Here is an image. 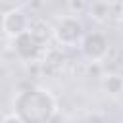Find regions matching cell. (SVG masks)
<instances>
[{"mask_svg": "<svg viewBox=\"0 0 123 123\" xmlns=\"http://www.w3.org/2000/svg\"><path fill=\"white\" fill-rule=\"evenodd\" d=\"M29 25H31V19L21 10H8L2 15V29L12 38L21 35V33H25V31H29Z\"/></svg>", "mask_w": 123, "mask_h": 123, "instance_id": "3957f363", "label": "cell"}, {"mask_svg": "<svg viewBox=\"0 0 123 123\" xmlns=\"http://www.w3.org/2000/svg\"><path fill=\"white\" fill-rule=\"evenodd\" d=\"M54 35L62 44H75L83 35V23L77 17H63L58 21Z\"/></svg>", "mask_w": 123, "mask_h": 123, "instance_id": "7a4b0ae2", "label": "cell"}, {"mask_svg": "<svg viewBox=\"0 0 123 123\" xmlns=\"http://www.w3.org/2000/svg\"><path fill=\"white\" fill-rule=\"evenodd\" d=\"M12 113L21 123H52L58 113V102L50 90L29 86L13 96Z\"/></svg>", "mask_w": 123, "mask_h": 123, "instance_id": "6da1fadb", "label": "cell"}, {"mask_svg": "<svg viewBox=\"0 0 123 123\" xmlns=\"http://www.w3.org/2000/svg\"><path fill=\"white\" fill-rule=\"evenodd\" d=\"M13 50L23 60H33L40 52V38L35 37L31 31H25L17 37H13Z\"/></svg>", "mask_w": 123, "mask_h": 123, "instance_id": "277c9868", "label": "cell"}, {"mask_svg": "<svg viewBox=\"0 0 123 123\" xmlns=\"http://www.w3.org/2000/svg\"><path fill=\"white\" fill-rule=\"evenodd\" d=\"M104 88H106L110 94H121V92H123V79L117 77V75H110V77L104 81Z\"/></svg>", "mask_w": 123, "mask_h": 123, "instance_id": "8992f818", "label": "cell"}, {"mask_svg": "<svg viewBox=\"0 0 123 123\" xmlns=\"http://www.w3.org/2000/svg\"><path fill=\"white\" fill-rule=\"evenodd\" d=\"M81 48H83V54H85L90 62H100V60L106 58L110 46H108V38H106L104 35H100V33H90V35L85 37Z\"/></svg>", "mask_w": 123, "mask_h": 123, "instance_id": "5b68a950", "label": "cell"}, {"mask_svg": "<svg viewBox=\"0 0 123 123\" xmlns=\"http://www.w3.org/2000/svg\"><path fill=\"white\" fill-rule=\"evenodd\" d=\"M0 123H21V121H19V119H17V117L12 113V115H6V117H4Z\"/></svg>", "mask_w": 123, "mask_h": 123, "instance_id": "52a82bcc", "label": "cell"}]
</instances>
